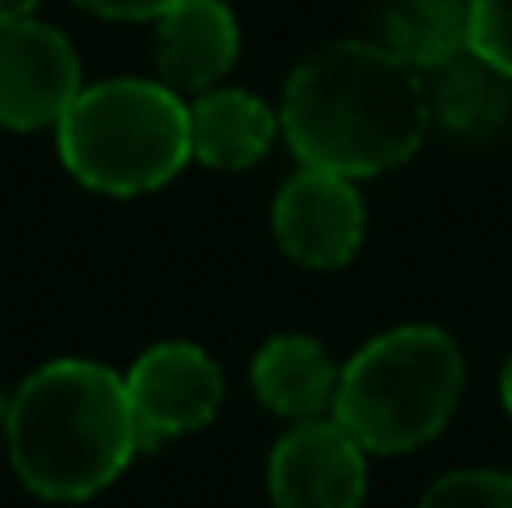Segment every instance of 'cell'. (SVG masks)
I'll return each instance as SVG.
<instances>
[{"mask_svg": "<svg viewBox=\"0 0 512 508\" xmlns=\"http://www.w3.org/2000/svg\"><path fill=\"white\" fill-rule=\"evenodd\" d=\"M270 225L283 257H292L297 266L342 270L360 252L369 212H364L360 185L351 176L301 162L274 194Z\"/></svg>", "mask_w": 512, "mask_h": 508, "instance_id": "obj_5", "label": "cell"}, {"mask_svg": "<svg viewBox=\"0 0 512 508\" xmlns=\"http://www.w3.org/2000/svg\"><path fill=\"white\" fill-rule=\"evenodd\" d=\"M279 126L306 167L373 180L405 167L432 131L427 72L382 41H324L292 68Z\"/></svg>", "mask_w": 512, "mask_h": 508, "instance_id": "obj_1", "label": "cell"}, {"mask_svg": "<svg viewBox=\"0 0 512 508\" xmlns=\"http://www.w3.org/2000/svg\"><path fill=\"white\" fill-rule=\"evenodd\" d=\"M468 365L441 324H396L342 365L333 419L369 455H409L450 428Z\"/></svg>", "mask_w": 512, "mask_h": 508, "instance_id": "obj_3", "label": "cell"}, {"mask_svg": "<svg viewBox=\"0 0 512 508\" xmlns=\"http://www.w3.org/2000/svg\"><path fill=\"white\" fill-rule=\"evenodd\" d=\"M72 5L99 18H117V23H140V18H162L180 0H72Z\"/></svg>", "mask_w": 512, "mask_h": 508, "instance_id": "obj_16", "label": "cell"}, {"mask_svg": "<svg viewBox=\"0 0 512 508\" xmlns=\"http://www.w3.org/2000/svg\"><path fill=\"white\" fill-rule=\"evenodd\" d=\"M81 95V59L59 27L14 18L0 27V126L41 131L59 126Z\"/></svg>", "mask_w": 512, "mask_h": 508, "instance_id": "obj_8", "label": "cell"}, {"mask_svg": "<svg viewBox=\"0 0 512 508\" xmlns=\"http://www.w3.org/2000/svg\"><path fill=\"white\" fill-rule=\"evenodd\" d=\"M158 23V72L171 90H212L239 63V18L225 0H180Z\"/></svg>", "mask_w": 512, "mask_h": 508, "instance_id": "obj_9", "label": "cell"}, {"mask_svg": "<svg viewBox=\"0 0 512 508\" xmlns=\"http://www.w3.org/2000/svg\"><path fill=\"white\" fill-rule=\"evenodd\" d=\"M14 473L41 500H90L135 459L140 428L126 378L95 360H50L9 396Z\"/></svg>", "mask_w": 512, "mask_h": 508, "instance_id": "obj_2", "label": "cell"}, {"mask_svg": "<svg viewBox=\"0 0 512 508\" xmlns=\"http://www.w3.org/2000/svg\"><path fill=\"white\" fill-rule=\"evenodd\" d=\"M342 365L324 351V342L306 333H279L252 356V392L265 410L283 419H319L333 410Z\"/></svg>", "mask_w": 512, "mask_h": 508, "instance_id": "obj_11", "label": "cell"}, {"mask_svg": "<svg viewBox=\"0 0 512 508\" xmlns=\"http://www.w3.org/2000/svg\"><path fill=\"white\" fill-rule=\"evenodd\" d=\"M5 419H9V396H0V437H5Z\"/></svg>", "mask_w": 512, "mask_h": 508, "instance_id": "obj_19", "label": "cell"}, {"mask_svg": "<svg viewBox=\"0 0 512 508\" xmlns=\"http://www.w3.org/2000/svg\"><path fill=\"white\" fill-rule=\"evenodd\" d=\"M427 104H432V126L463 144L495 140L512 117V77L477 54H459L445 68L427 72Z\"/></svg>", "mask_w": 512, "mask_h": 508, "instance_id": "obj_12", "label": "cell"}, {"mask_svg": "<svg viewBox=\"0 0 512 508\" xmlns=\"http://www.w3.org/2000/svg\"><path fill=\"white\" fill-rule=\"evenodd\" d=\"M54 131L68 176L113 198L153 194L194 158L189 108L167 81L113 77L81 86Z\"/></svg>", "mask_w": 512, "mask_h": 508, "instance_id": "obj_4", "label": "cell"}, {"mask_svg": "<svg viewBox=\"0 0 512 508\" xmlns=\"http://www.w3.org/2000/svg\"><path fill=\"white\" fill-rule=\"evenodd\" d=\"M274 508H364L369 450L333 419H297L270 450L265 468Z\"/></svg>", "mask_w": 512, "mask_h": 508, "instance_id": "obj_6", "label": "cell"}, {"mask_svg": "<svg viewBox=\"0 0 512 508\" xmlns=\"http://www.w3.org/2000/svg\"><path fill=\"white\" fill-rule=\"evenodd\" d=\"M418 508H512V473L499 468H454L423 491Z\"/></svg>", "mask_w": 512, "mask_h": 508, "instance_id": "obj_14", "label": "cell"}, {"mask_svg": "<svg viewBox=\"0 0 512 508\" xmlns=\"http://www.w3.org/2000/svg\"><path fill=\"white\" fill-rule=\"evenodd\" d=\"M468 50L512 77V0H468Z\"/></svg>", "mask_w": 512, "mask_h": 508, "instance_id": "obj_15", "label": "cell"}, {"mask_svg": "<svg viewBox=\"0 0 512 508\" xmlns=\"http://www.w3.org/2000/svg\"><path fill=\"white\" fill-rule=\"evenodd\" d=\"M122 378L135 410V428H140V446H158V441L207 428L225 401L221 365L194 342H158Z\"/></svg>", "mask_w": 512, "mask_h": 508, "instance_id": "obj_7", "label": "cell"}, {"mask_svg": "<svg viewBox=\"0 0 512 508\" xmlns=\"http://www.w3.org/2000/svg\"><path fill=\"white\" fill-rule=\"evenodd\" d=\"M499 405H504V414L512 419V351H508L504 369H499Z\"/></svg>", "mask_w": 512, "mask_h": 508, "instance_id": "obj_18", "label": "cell"}, {"mask_svg": "<svg viewBox=\"0 0 512 508\" xmlns=\"http://www.w3.org/2000/svg\"><path fill=\"white\" fill-rule=\"evenodd\" d=\"M279 108H270L261 95L239 86H212L189 108V140L194 158L216 171L256 167L279 140Z\"/></svg>", "mask_w": 512, "mask_h": 508, "instance_id": "obj_10", "label": "cell"}, {"mask_svg": "<svg viewBox=\"0 0 512 508\" xmlns=\"http://www.w3.org/2000/svg\"><path fill=\"white\" fill-rule=\"evenodd\" d=\"M36 5H41V0H0V27L14 23V18H32Z\"/></svg>", "mask_w": 512, "mask_h": 508, "instance_id": "obj_17", "label": "cell"}, {"mask_svg": "<svg viewBox=\"0 0 512 508\" xmlns=\"http://www.w3.org/2000/svg\"><path fill=\"white\" fill-rule=\"evenodd\" d=\"M378 36L418 72L468 54V0H382Z\"/></svg>", "mask_w": 512, "mask_h": 508, "instance_id": "obj_13", "label": "cell"}]
</instances>
